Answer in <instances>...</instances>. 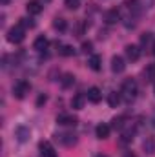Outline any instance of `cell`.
Segmentation results:
<instances>
[{
  "label": "cell",
  "mask_w": 155,
  "mask_h": 157,
  "mask_svg": "<svg viewBox=\"0 0 155 157\" xmlns=\"http://www.w3.org/2000/svg\"><path fill=\"white\" fill-rule=\"evenodd\" d=\"M120 97H122L126 102H131V101L137 97V82H135L133 78H126V80L122 82Z\"/></svg>",
  "instance_id": "1"
},
{
  "label": "cell",
  "mask_w": 155,
  "mask_h": 157,
  "mask_svg": "<svg viewBox=\"0 0 155 157\" xmlns=\"http://www.w3.org/2000/svg\"><path fill=\"white\" fill-rule=\"evenodd\" d=\"M24 39H26V28H22L20 24H17V26L7 29V40L11 44H20Z\"/></svg>",
  "instance_id": "2"
},
{
  "label": "cell",
  "mask_w": 155,
  "mask_h": 157,
  "mask_svg": "<svg viewBox=\"0 0 155 157\" xmlns=\"http://www.w3.org/2000/svg\"><path fill=\"white\" fill-rule=\"evenodd\" d=\"M29 90H31V86H29L28 80H18V82L13 86V95H15L17 99H26V95L29 93Z\"/></svg>",
  "instance_id": "3"
},
{
  "label": "cell",
  "mask_w": 155,
  "mask_h": 157,
  "mask_svg": "<svg viewBox=\"0 0 155 157\" xmlns=\"http://www.w3.org/2000/svg\"><path fill=\"white\" fill-rule=\"evenodd\" d=\"M55 137H57V141H59L60 144H64V146H75V144H77V135H75L73 132H60V133H57Z\"/></svg>",
  "instance_id": "4"
},
{
  "label": "cell",
  "mask_w": 155,
  "mask_h": 157,
  "mask_svg": "<svg viewBox=\"0 0 155 157\" xmlns=\"http://www.w3.org/2000/svg\"><path fill=\"white\" fill-rule=\"evenodd\" d=\"M15 137L18 143H28L31 139V130L29 126H17L15 128Z\"/></svg>",
  "instance_id": "5"
},
{
  "label": "cell",
  "mask_w": 155,
  "mask_h": 157,
  "mask_svg": "<svg viewBox=\"0 0 155 157\" xmlns=\"http://www.w3.org/2000/svg\"><path fill=\"white\" fill-rule=\"evenodd\" d=\"M78 119L73 113H59L57 115V124L60 126H77Z\"/></svg>",
  "instance_id": "6"
},
{
  "label": "cell",
  "mask_w": 155,
  "mask_h": 157,
  "mask_svg": "<svg viewBox=\"0 0 155 157\" xmlns=\"http://www.w3.org/2000/svg\"><path fill=\"white\" fill-rule=\"evenodd\" d=\"M124 51H126L128 60H131V62H137L141 59V46H137V44H128Z\"/></svg>",
  "instance_id": "7"
},
{
  "label": "cell",
  "mask_w": 155,
  "mask_h": 157,
  "mask_svg": "<svg viewBox=\"0 0 155 157\" xmlns=\"http://www.w3.org/2000/svg\"><path fill=\"white\" fill-rule=\"evenodd\" d=\"M120 20H122V15H120V11L115 9V7L104 13V22L110 24V26H112V24H117V22H120Z\"/></svg>",
  "instance_id": "8"
},
{
  "label": "cell",
  "mask_w": 155,
  "mask_h": 157,
  "mask_svg": "<svg viewBox=\"0 0 155 157\" xmlns=\"http://www.w3.org/2000/svg\"><path fill=\"white\" fill-rule=\"evenodd\" d=\"M39 148H40V154L44 157H59L57 155V150L53 148V144L49 141H40Z\"/></svg>",
  "instance_id": "9"
},
{
  "label": "cell",
  "mask_w": 155,
  "mask_h": 157,
  "mask_svg": "<svg viewBox=\"0 0 155 157\" xmlns=\"http://www.w3.org/2000/svg\"><path fill=\"white\" fill-rule=\"evenodd\" d=\"M124 70H126V60H124L120 55L112 57V71H113V73H122Z\"/></svg>",
  "instance_id": "10"
},
{
  "label": "cell",
  "mask_w": 155,
  "mask_h": 157,
  "mask_svg": "<svg viewBox=\"0 0 155 157\" xmlns=\"http://www.w3.org/2000/svg\"><path fill=\"white\" fill-rule=\"evenodd\" d=\"M110 132H112V126L106 124V122H100V124H97V128H95V135H97L99 139H108V137H110Z\"/></svg>",
  "instance_id": "11"
},
{
  "label": "cell",
  "mask_w": 155,
  "mask_h": 157,
  "mask_svg": "<svg viewBox=\"0 0 155 157\" xmlns=\"http://www.w3.org/2000/svg\"><path fill=\"white\" fill-rule=\"evenodd\" d=\"M88 66H89L93 71H99V70L102 68V57L97 55V53H91L89 59H88Z\"/></svg>",
  "instance_id": "12"
},
{
  "label": "cell",
  "mask_w": 155,
  "mask_h": 157,
  "mask_svg": "<svg viewBox=\"0 0 155 157\" xmlns=\"http://www.w3.org/2000/svg\"><path fill=\"white\" fill-rule=\"evenodd\" d=\"M100 99H102V91H100L97 86H91V88L88 90V101L93 102V104H99Z\"/></svg>",
  "instance_id": "13"
},
{
  "label": "cell",
  "mask_w": 155,
  "mask_h": 157,
  "mask_svg": "<svg viewBox=\"0 0 155 157\" xmlns=\"http://www.w3.org/2000/svg\"><path fill=\"white\" fill-rule=\"evenodd\" d=\"M84 104H86V95L84 93H75L71 97V108L73 110H82Z\"/></svg>",
  "instance_id": "14"
},
{
  "label": "cell",
  "mask_w": 155,
  "mask_h": 157,
  "mask_svg": "<svg viewBox=\"0 0 155 157\" xmlns=\"http://www.w3.org/2000/svg\"><path fill=\"white\" fill-rule=\"evenodd\" d=\"M26 9H28L29 15H40L44 7H42V4H40L39 0H29V2L26 4Z\"/></svg>",
  "instance_id": "15"
},
{
  "label": "cell",
  "mask_w": 155,
  "mask_h": 157,
  "mask_svg": "<svg viewBox=\"0 0 155 157\" xmlns=\"http://www.w3.org/2000/svg\"><path fill=\"white\" fill-rule=\"evenodd\" d=\"M135 130H137V128H126V130H122L120 143H122V144H128V143H131V141H133V135H135Z\"/></svg>",
  "instance_id": "16"
},
{
  "label": "cell",
  "mask_w": 155,
  "mask_h": 157,
  "mask_svg": "<svg viewBox=\"0 0 155 157\" xmlns=\"http://www.w3.org/2000/svg\"><path fill=\"white\" fill-rule=\"evenodd\" d=\"M47 44H49V40L46 39L44 35H40L35 39L33 42V49H37V51H44V49H47Z\"/></svg>",
  "instance_id": "17"
},
{
  "label": "cell",
  "mask_w": 155,
  "mask_h": 157,
  "mask_svg": "<svg viewBox=\"0 0 155 157\" xmlns=\"http://www.w3.org/2000/svg\"><path fill=\"white\" fill-rule=\"evenodd\" d=\"M142 150L146 152V154H155V139L153 137H146L144 141H142Z\"/></svg>",
  "instance_id": "18"
},
{
  "label": "cell",
  "mask_w": 155,
  "mask_h": 157,
  "mask_svg": "<svg viewBox=\"0 0 155 157\" xmlns=\"http://www.w3.org/2000/svg\"><path fill=\"white\" fill-rule=\"evenodd\" d=\"M57 46H59V53H60L62 57H71V55H75V48H73V46L59 44V42H57Z\"/></svg>",
  "instance_id": "19"
},
{
  "label": "cell",
  "mask_w": 155,
  "mask_h": 157,
  "mask_svg": "<svg viewBox=\"0 0 155 157\" xmlns=\"http://www.w3.org/2000/svg\"><path fill=\"white\" fill-rule=\"evenodd\" d=\"M73 84H75V75H73V73H64V75H62V78H60V86H62V88L68 90V88H71Z\"/></svg>",
  "instance_id": "20"
},
{
  "label": "cell",
  "mask_w": 155,
  "mask_h": 157,
  "mask_svg": "<svg viewBox=\"0 0 155 157\" xmlns=\"http://www.w3.org/2000/svg\"><path fill=\"white\" fill-rule=\"evenodd\" d=\"M120 93H117V91H112V93H108V104H110V108H117L119 104H120Z\"/></svg>",
  "instance_id": "21"
},
{
  "label": "cell",
  "mask_w": 155,
  "mask_h": 157,
  "mask_svg": "<svg viewBox=\"0 0 155 157\" xmlns=\"http://www.w3.org/2000/svg\"><path fill=\"white\" fill-rule=\"evenodd\" d=\"M53 28H55L57 31H66V28H68V22H66L64 18L57 17V18L53 20Z\"/></svg>",
  "instance_id": "22"
},
{
  "label": "cell",
  "mask_w": 155,
  "mask_h": 157,
  "mask_svg": "<svg viewBox=\"0 0 155 157\" xmlns=\"http://www.w3.org/2000/svg\"><path fill=\"white\" fill-rule=\"evenodd\" d=\"M126 117L124 115H119V117H115L113 121H112V128H115V130H124V126H126Z\"/></svg>",
  "instance_id": "23"
},
{
  "label": "cell",
  "mask_w": 155,
  "mask_h": 157,
  "mask_svg": "<svg viewBox=\"0 0 155 157\" xmlns=\"http://www.w3.org/2000/svg\"><path fill=\"white\" fill-rule=\"evenodd\" d=\"M144 73H146V78H148V80H153L155 82V64H150Z\"/></svg>",
  "instance_id": "24"
},
{
  "label": "cell",
  "mask_w": 155,
  "mask_h": 157,
  "mask_svg": "<svg viewBox=\"0 0 155 157\" xmlns=\"http://www.w3.org/2000/svg\"><path fill=\"white\" fill-rule=\"evenodd\" d=\"M22 28H35V22L31 20V18H20V22H18Z\"/></svg>",
  "instance_id": "25"
},
{
  "label": "cell",
  "mask_w": 155,
  "mask_h": 157,
  "mask_svg": "<svg viewBox=\"0 0 155 157\" xmlns=\"http://www.w3.org/2000/svg\"><path fill=\"white\" fill-rule=\"evenodd\" d=\"M148 44H152V33H142V37H141V46H148Z\"/></svg>",
  "instance_id": "26"
},
{
  "label": "cell",
  "mask_w": 155,
  "mask_h": 157,
  "mask_svg": "<svg viewBox=\"0 0 155 157\" xmlns=\"http://www.w3.org/2000/svg\"><path fill=\"white\" fill-rule=\"evenodd\" d=\"M91 49H93V42H89V40L82 42V53H91Z\"/></svg>",
  "instance_id": "27"
},
{
  "label": "cell",
  "mask_w": 155,
  "mask_h": 157,
  "mask_svg": "<svg viewBox=\"0 0 155 157\" xmlns=\"http://www.w3.org/2000/svg\"><path fill=\"white\" fill-rule=\"evenodd\" d=\"M78 0H66V7L68 9H78Z\"/></svg>",
  "instance_id": "28"
},
{
  "label": "cell",
  "mask_w": 155,
  "mask_h": 157,
  "mask_svg": "<svg viewBox=\"0 0 155 157\" xmlns=\"http://www.w3.org/2000/svg\"><path fill=\"white\" fill-rule=\"evenodd\" d=\"M139 2H141V6H142L144 9H150V7H153L155 0H139Z\"/></svg>",
  "instance_id": "29"
},
{
  "label": "cell",
  "mask_w": 155,
  "mask_h": 157,
  "mask_svg": "<svg viewBox=\"0 0 155 157\" xmlns=\"http://www.w3.org/2000/svg\"><path fill=\"white\" fill-rule=\"evenodd\" d=\"M46 101H47V97H46V95H39V99H37V106H42Z\"/></svg>",
  "instance_id": "30"
},
{
  "label": "cell",
  "mask_w": 155,
  "mask_h": 157,
  "mask_svg": "<svg viewBox=\"0 0 155 157\" xmlns=\"http://www.w3.org/2000/svg\"><path fill=\"white\" fill-rule=\"evenodd\" d=\"M150 122H152V126L155 128V110H153V113H152V119H150Z\"/></svg>",
  "instance_id": "31"
},
{
  "label": "cell",
  "mask_w": 155,
  "mask_h": 157,
  "mask_svg": "<svg viewBox=\"0 0 155 157\" xmlns=\"http://www.w3.org/2000/svg\"><path fill=\"white\" fill-rule=\"evenodd\" d=\"M0 4H2V6H7V4H9V0H0Z\"/></svg>",
  "instance_id": "32"
},
{
  "label": "cell",
  "mask_w": 155,
  "mask_h": 157,
  "mask_svg": "<svg viewBox=\"0 0 155 157\" xmlns=\"http://www.w3.org/2000/svg\"><path fill=\"white\" fill-rule=\"evenodd\" d=\"M124 157H135V155H133V154H126Z\"/></svg>",
  "instance_id": "33"
},
{
  "label": "cell",
  "mask_w": 155,
  "mask_h": 157,
  "mask_svg": "<svg viewBox=\"0 0 155 157\" xmlns=\"http://www.w3.org/2000/svg\"><path fill=\"white\" fill-rule=\"evenodd\" d=\"M152 53H153V55H155V42H153V49H152Z\"/></svg>",
  "instance_id": "34"
},
{
  "label": "cell",
  "mask_w": 155,
  "mask_h": 157,
  "mask_svg": "<svg viewBox=\"0 0 155 157\" xmlns=\"http://www.w3.org/2000/svg\"><path fill=\"white\" fill-rule=\"evenodd\" d=\"M95 157H108V155H102V154H99V155H95Z\"/></svg>",
  "instance_id": "35"
},
{
  "label": "cell",
  "mask_w": 155,
  "mask_h": 157,
  "mask_svg": "<svg viewBox=\"0 0 155 157\" xmlns=\"http://www.w3.org/2000/svg\"><path fill=\"white\" fill-rule=\"evenodd\" d=\"M42 2H51V0H42Z\"/></svg>",
  "instance_id": "36"
},
{
  "label": "cell",
  "mask_w": 155,
  "mask_h": 157,
  "mask_svg": "<svg viewBox=\"0 0 155 157\" xmlns=\"http://www.w3.org/2000/svg\"><path fill=\"white\" fill-rule=\"evenodd\" d=\"M153 90H155V82H153Z\"/></svg>",
  "instance_id": "37"
}]
</instances>
